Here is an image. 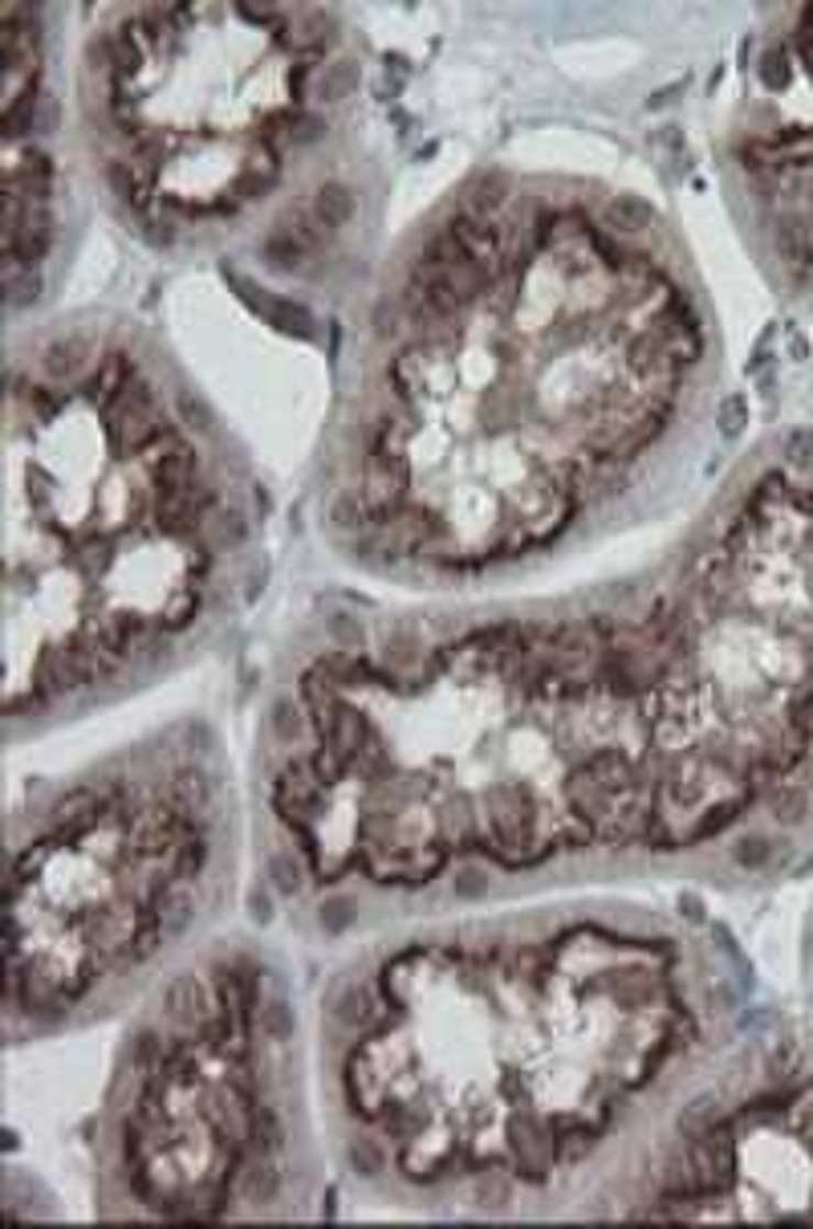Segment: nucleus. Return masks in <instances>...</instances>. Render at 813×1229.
I'll return each instance as SVG.
<instances>
[{"label":"nucleus","instance_id":"obj_9","mask_svg":"<svg viewBox=\"0 0 813 1229\" xmlns=\"http://www.w3.org/2000/svg\"><path fill=\"white\" fill-rule=\"evenodd\" d=\"M66 78L57 69L54 9H0V131H4V297L21 326L54 294L66 257Z\"/></svg>","mask_w":813,"mask_h":1229},{"label":"nucleus","instance_id":"obj_3","mask_svg":"<svg viewBox=\"0 0 813 1229\" xmlns=\"http://www.w3.org/2000/svg\"><path fill=\"white\" fill-rule=\"evenodd\" d=\"M700 924L565 892L338 945L314 998L333 1176L403 1214L586 1217L740 1010Z\"/></svg>","mask_w":813,"mask_h":1229},{"label":"nucleus","instance_id":"obj_8","mask_svg":"<svg viewBox=\"0 0 813 1229\" xmlns=\"http://www.w3.org/2000/svg\"><path fill=\"white\" fill-rule=\"evenodd\" d=\"M813 1217V1034L773 1030L695 1079L586 1221Z\"/></svg>","mask_w":813,"mask_h":1229},{"label":"nucleus","instance_id":"obj_6","mask_svg":"<svg viewBox=\"0 0 813 1229\" xmlns=\"http://www.w3.org/2000/svg\"><path fill=\"white\" fill-rule=\"evenodd\" d=\"M354 94L338 9L110 4L69 69L74 167L139 244L220 253L294 200Z\"/></svg>","mask_w":813,"mask_h":1229},{"label":"nucleus","instance_id":"obj_7","mask_svg":"<svg viewBox=\"0 0 813 1229\" xmlns=\"http://www.w3.org/2000/svg\"><path fill=\"white\" fill-rule=\"evenodd\" d=\"M98 1221H306L333 1173L314 1005L289 957L220 933L131 1014L86 1123Z\"/></svg>","mask_w":813,"mask_h":1229},{"label":"nucleus","instance_id":"obj_1","mask_svg":"<svg viewBox=\"0 0 813 1229\" xmlns=\"http://www.w3.org/2000/svg\"><path fill=\"white\" fill-rule=\"evenodd\" d=\"M249 806L256 880L321 945L773 871L813 823V428L623 578L318 602L268 664Z\"/></svg>","mask_w":813,"mask_h":1229},{"label":"nucleus","instance_id":"obj_2","mask_svg":"<svg viewBox=\"0 0 813 1229\" xmlns=\"http://www.w3.org/2000/svg\"><path fill=\"white\" fill-rule=\"evenodd\" d=\"M707 371L704 297L651 204L472 175L354 306L309 477L321 542L419 599L553 570L651 505Z\"/></svg>","mask_w":813,"mask_h":1229},{"label":"nucleus","instance_id":"obj_4","mask_svg":"<svg viewBox=\"0 0 813 1229\" xmlns=\"http://www.w3.org/2000/svg\"><path fill=\"white\" fill-rule=\"evenodd\" d=\"M265 570V481L151 326L74 309L9 330V746L200 664Z\"/></svg>","mask_w":813,"mask_h":1229},{"label":"nucleus","instance_id":"obj_5","mask_svg":"<svg viewBox=\"0 0 813 1229\" xmlns=\"http://www.w3.org/2000/svg\"><path fill=\"white\" fill-rule=\"evenodd\" d=\"M249 851V782L200 713L29 782L9 811V1051L131 1014L224 933Z\"/></svg>","mask_w":813,"mask_h":1229}]
</instances>
